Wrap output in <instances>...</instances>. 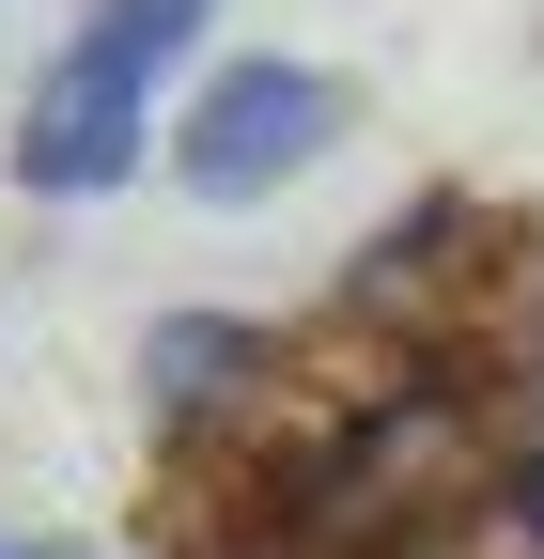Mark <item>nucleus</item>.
I'll list each match as a JSON object with an SVG mask.
<instances>
[{"mask_svg": "<svg viewBox=\"0 0 544 559\" xmlns=\"http://www.w3.org/2000/svg\"><path fill=\"white\" fill-rule=\"evenodd\" d=\"M218 16V0H94L79 32H62V62L32 79V124H16V187L47 202H94L156 156V79L187 62V32Z\"/></svg>", "mask_w": 544, "mask_h": 559, "instance_id": "1", "label": "nucleus"}, {"mask_svg": "<svg viewBox=\"0 0 544 559\" xmlns=\"http://www.w3.org/2000/svg\"><path fill=\"white\" fill-rule=\"evenodd\" d=\"M327 124H343V94H327L311 62H218V79L187 94L172 171H187V202H264L281 171H311Z\"/></svg>", "mask_w": 544, "mask_h": 559, "instance_id": "2", "label": "nucleus"}, {"mask_svg": "<svg viewBox=\"0 0 544 559\" xmlns=\"http://www.w3.org/2000/svg\"><path fill=\"white\" fill-rule=\"evenodd\" d=\"M0 559H47V544H16V528H0Z\"/></svg>", "mask_w": 544, "mask_h": 559, "instance_id": "3", "label": "nucleus"}]
</instances>
